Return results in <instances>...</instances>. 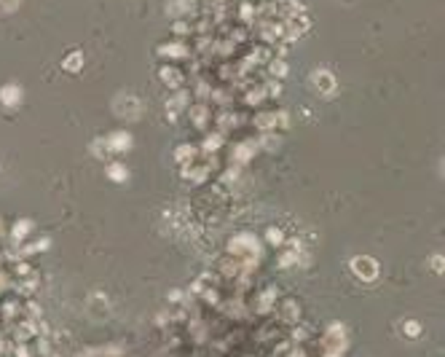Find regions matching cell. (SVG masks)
<instances>
[{
  "mask_svg": "<svg viewBox=\"0 0 445 357\" xmlns=\"http://www.w3.org/2000/svg\"><path fill=\"white\" fill-rule=\"evenodd\" d=\"M354 269H357V272H368L370 274V277H373V274H376V266H373V263H362V261H357V263H354Z\"/></svg>",
  "mask_w": 445,
  "mask_h": 357,
  "instance_id": "1",
  "label": "cell"
}]
</instances>
